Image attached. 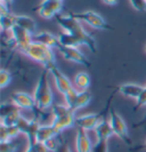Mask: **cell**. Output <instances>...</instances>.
Here are the masks:
<instances>
[{
  "instance_id": "obj_31",
  "label": "cell",
  "mask_w": 146,
  "mask_h": 152,
  "mask_svg": "<svg viewBox=\"0 0 146 152\" xmlns=\"http://www.w3.org/2000/svg\"><path fill=\"white\" fill-rule=\"evenodd\" d=\"M137 12H146V0H129Z\"/></svg>"
},
{
  "instance_id": "obj_30",
  "label": "cell",
  "mask_w": 146,
  "mask_h": 152,
  "mask_svg": "<svg viewBox=\"0 0 146 152\" xmlns=\"http://www.w3.org/2000/svg\"><path fill=\"white\" fill-rule=\"evenodd\" d=\"M16 145L12 141L0 142V152H15Z\"/></svg>"
},
{
  "instance_id": "obj_9",
  "label": "cell",
  "mask_w": 146,
  "mask_h": 152,
  "mask_svg": "<svg viewBox=\"0 0 146 152\" xmlns=\"http://www.w3.org/2000/svg\"><path fill=\"white\" fill-rule=\"evenodd\" d=\"M60 53L62 54L63 58L66 60V61L73 62V63H78V64H81V65H85L86 68H89L92 64L90 62L88 61L87 56L82 53L79 48L76 47H63L60 46L58 49H57Z\"/></svg>"
},
{
  "instance_id": "obj_17",
  "label": "cell",
  "mask_w": 146,
  "mask_h": 152,
  "mask_svg": "<svg viewBox=\"0 0 146 152\" xmlns=\"http://www.w3.org/2000/svg\"><path fill=\"white\" fill-rule=\"evenodd\" d=\"M92 143L88 132L82 129H78L76 133V151L77 152H92Z\"/></svg>"
},
{
  "instance_id": "obj_34",
  "label": "cell",
  "mask_w": 146,
  "mask_h": 152,
  "mask_svg": "<svg viewBox=\"0 0 146 152\" xmlns=\"http://www.w3.org/2000/svg\"><path fill=\"white\" fill-rule=\"evenodd\" d=\"M105 5H108V6H114L118 4V0H102Z\"/></svg>"
},
{
  "instance_id": "obj_13",
  "label": "cell",
  "mask_w": 146,
  "mask_h": 152,
  "mask_svg": "<svg viewBox=\"0 0 146 152\" xmlns=\"http://www.w3.org/2000/svg\"><path fill=\"white\" fill-rule=\"evenodd\" d=\"M49 72L52 73V76L54 78L55 81V86H56V89L60 91L61 94L65 95L69 91H71L73 88V85L70 81V79L65 76L64 73H62L61 70L57 68V66H54L49 70Z\"/></svg>"
},
{
  "instance_id": "obj_28",
  "label": "cell",
  "mask_w": 146,
  "mask_h": 152,
  "mask_svg": "<svg viewBox=\"0 0 146 152\" xmlns=\"http://www.w3.org/2000/svg\"><path fill=\"white\" fill-rule=\"evenodd\" d=\"M12 81V75L7 70H1L0 71V88H5Z\"/></svg>"
},
{
  "instance_id": "obj_32",
  "label": "cell",
  "mask_w": 146,
  "mask_h": 152,
  "mask_svg": "<svg viewBox=\"0 0 146 152\" xmlns=\"http://www.w3.org/2000/svg\"><path fill=\"white\" fill-rule=\"evenodd\" d=\"M146 107V87H144V89L140 93L138 99H136V107Z\"/></svg>"
},
{
  "instance_id": "obj_36",
  "label": "cell",
  "mask_w": 146,
  "mask_h": 152,
  "mask_svg": "<svg viewBox=\"0 0 146 152\" xmlns=\"http://www.w3.org/2000/svg\"><path fill=\"white\" fill-rule=\"evenodd\" d=\"M142 150H146V140H145V142L143 143V145H142V148H140Z\"/></svg>"
},
{
  "instance_id": "obj_37",
  "label": "cell",
  "mask_w": 146,
  "mask_h": 152,
  "mask_svg": "<svg viewBox=\"0 0 146 152\" xmlns=\"http://www.w3.org/2000/svg\"><path fill=\"white\" fill-rule=\"evenodd\" d=\"M57 1H63V0H57Z\"/></svg>"
},
{
  "instance_id": "obj_38",
  "label": "cell",
  "mask_w": 146,
  "mask_h": 152,
  "mask_svg": "<svg viewBox=\"0 0 146 152\" xmlns=\"http://www.w3.org/2000/svg\"><path fill=\"white\" fill-rule=\"evenodd\" d=\"M145 52H146V45H145Z\"/></svg>"
},
{
  "instance_id": "obj_29",
  "label": "cell",
  "mask_w": 146,
  "mask_h": 152,
  "mask_svg": "<svg viewBox=\"0 0 146 152\" xmlns=\"http://www.w3.org/2000/svg\"><path fill=\"white\" fill-rule=\"evenodd\" d=\"M24 152H50V151L47 149L45 144L36 142V143L28 144V148H26V150Z\"/></svg>"
},
{
  "instance_id": "obj_25",
  "label": "cell",
  "mask_w": 146,
  "mask_h": 152,
  "mask_svg": "<svg viewBox=\"0 0 146 152\" xmlns=\"http://www.w3.org/2000/svg\"><path fill=\"white\" fill-rule=\"evenodd\" d=\"M0 25L2 31H10L16 25V15L12 13L0 15Z\"/></svg>"
},
{
  "instance_id": "obj_15",
  "label": "cell",
  "mask_w": 146,
  "mask_h": 152,
  "mask_svg": "<svg viewBox=\"0 0 146 152\" xmlns=\"http://www.w3.org/2000/svg\"><path fill=\"white\" fill-rule=\"evenodd\" d=\"M61 132H58L52 124L50 125H41L37 133V142L46 144L47 142L61 136Z\"/></svg>"
},
{
  "instance_id": "obj_5",
  "label": "cell",
  "mask_w": 146,
  "mask_h": 152,
  "mask_svg": "<svg viewBox=\"0 0 146 152\" xmlns=\"http://www.w3.org/2000/svg\"><path fill=\"white\" fill-rule=\"evenodd\" d=\"M70 15L76 17L80 22H85L86 24H88L89 26H92L94 29L104 31L113 30V28L110 26V24H108V22L104 20V17L100 16L96 12L87 10V12H82V13H71Z\"/></svg>"
},
{
  "instance_id": "obj_1",
  "label": "cell",
  "mask_w": 146,
  "mask_h": 152,
  "mask_svg": "<svg viewBox=\"0 0 146 152\" xmlns=\"http://www.w3.org/2000/svg\"><path fill=\"white\" fill-rule=\"evenodd\" d=\"M55 20L57 24L64 30V32L74 37L80 42V45L87 46L92 53L97 52L96 40L84 29L82 24L79 20H77L72 15H61V14L55 16Z\"/></svg>"
},
{
  "instance_id": "obj_22",
  "label": "cell",
  "mask_w": 146,
  "mask_h": 152,
  "mask_svg": "<svg viewBox=\"0 0 146 152\" xmlns=\"http://www.w3.org/2000/svg\"><path fill=\"white\" fill-rule=\"evenodd\" d=\"M73 84H74V87L79 91H88V88L90 86V76L87 72H82V71L78 72L77 75L74 76Z\"/></svg>"
},
{
  "instance_id": "obj_23",
  "label": "cell",
  "mask_w": 146,
  "mask_h": 152,
  "mask_svg": "<svg viewBox=\"0 0 146 152\" xmlns=\"http://www.w3.org/2000/svg\"><path fill=\"white\" fill-rule=\"evenodd\" d=\"M92 93L88 91H79L78 93L77 99H76V104H74V112L79 110V109H82L86 107L90 102H92Z\"/></svg>"
},
{
  "instance_id": "obj_26",
  "label": "cell",
  "mask_w": 146,
  "mask_h": 152,
  "mask_svg": "<svg viewBox=\"0 0 146 152\" xmlns=\"http://www.w3.org/2000/svg\"><path fill=\"white\" fill-rule=\"evenodd\" d=\"M78 91L76 87H73L71 91H69L65 95H63L64 96V102H65V104L68 105V107L72 110V111H74V104H76V99H77V96H78Z\"/></svg>"
},
{
  "instance_id": "obj_4",
  "label": "cell",
  "mask_w": 146,
  "mask_h": 152,
  "mask_svg": "<svg viewBox=\"0 0 146 152\" xmlns=\"http://www.w3.org/2000/svg\"><path fill=\"white\" fill-rule=\"evenodd\" d=\"M74 111H72L66 104H54L53 105V120L52 125L58 132H64L68 128L76 126Z\"/></svg>"
},
{
  "instance_id": "obj_16",
  "label": "cell",
  "mask_w": 146,
  "mask_h": 152,
  "mask_svg": "<svg viewBox=\"0 0 146 152\" xmlns=\"http://www.w3.org/2000/svg\"><path fill=\"white\" fill-rule=\"evenodd\" d=\"M94 133H95L96 140H100V141H108L110 137L114 135L113 130H112V127H111V124H110L108 117L104 115L102 118V120L97 125V127L95 128Z\"/></svg>"
},
{
  "instance_id": "obj_10",
  "label": "cell",
  "mask_w": 146,
  "mask_h": 152,
  "mask_svg": "<svg viewBox=\"0 0 146 152\" xmlns=\"http://www.w3.org/2000/svg\"><path fill=\"white\" fill-rule=\"evenodd\" d=\"M63 8V1L57 0H42L38 6V14L42 18L50 20L60 14Z\"/></svg>"
},
{
  "instance_id": "obj_7",
  "label": "cell",
  "mask_w": 146,
  "mask_h": 152,
  "mask_svg": "<svg viewBox=\"0 0 146 152\" xmlns=\"http://www.w3.org/2000/svg\"><path fill=\"white\" fill-rule=\"evenodd\" d=\"M15 126L18 128L20 133L23 134L28 138V144L37 142V133L39 127L41 126L37 119H28L23 115L18 118Z\"/></svg>"
},
{
  "instance_id": "obj_3",
  "label": "cell",
  "mask_w": 146,
  "mask_h": 152,
  "mask_svg": "<svg viewBox=\"0 0 146 152\" xmlns=\"http://www.w3.org/2000/svg\"><path fill=\"white\" fill-rule=\"evenodd\" d=\"M50 72L48 70H44V72L40 75L39 80L34 89L33 97L36 101V105L40 111H46L47 109H50L54 104V96L53 91L48 80V75Z\"/></svg>"
},
{
  "instance_id": "obj_35",
  "label": "cell",
  "mask_w": 146,
  "mask_h": 152,
  "mask_svg": "<svg viewBox=\"0 0 146 152\" xmlns=\"http://www.w3.org/2000/svg\"><path fill=\"white\" fill-rule=\"evenodd\" d=\"M13 1H14V0H1V2H4V4H5L6 6H8L9 8H10V6H12Z\"/></svg>"
},
{
  "instance_id": "obj_6",
  "label": "cell",
  "mask_w": 146,
  "mask_h": 152,
  "mask_svg": "<svg viewBox=\"0 0 146 152\" xmlns=\"http://www.w3.org/2000/svg\"><path fill=\"white\" fill-rule=\"evenodd\" d=\"M108 119H110V124H111V127H112V130H113V134L119 137L127 145H130V136H129L127 125H126L124 120L122 119V117L119 113H116V111L114 109H111L110 113H108Z\"/></svg>"
},
{
  "instance_id": "obj_14",
  "label": "cell",
  "mask_w": 146,
  "mask_h": 152,
  "mask_svg": "<svg viewBox=\"0 0 146 152\" xmlns=\"http://www.w3.org/2000/svg\"><path fill=\"white\" fill-rule=\"evenodd\" d=\"M10 33H12V38L14 40L18 50H21L22 48L26 47L32 42V34L29 33L28 31H25L24 29H22V28L17 26V25H15L10 30Z\"/></svg>"
},
{
  "instance_id": "obj_27",
  "label": "cell",
  "mask_w": 146,
  "mask_h": 152,
  "mask_svg": "<svg viewBox=\"0 0 146 152\" xmlns=\"http://www.w3.org/2000/svg\"><path fill=\"white\" fill-rule=\"evenodd\" d=\"M92 152H110V149H108V141H100V140H96V142L92 145Z\"/></svg>"
},
{
  "instance_id": "obj_20",
  "label": "cell",
  "mask_w": 146,
  "mask_h": 152,
  "mask_svg": "<svg viewBox=\"0 0 146 152\" xmlns=\"http://www.w3.org/2000/svg\"><path fill=\"white\" fill-rule=\"evenodd\" d=\"M16 25L24 29L25 31H28L29 33H31L32 36L36 34L37 32V22L26 15H16Z\"/></svg>"
},
{
  "instance_id": "obj_18",
  "label": "cell",
  "mask_w": 146,
  "mask_h": 152,
  "mask_svg": "<svg viewBox=\"0 0 146 152\" xmlns=\"http://www.w3.org/2000/svg\"><path fill=\"white\" fill-rule=\"evenodd\" d=\"M32 41H36L39 44H42V45H46L53 49H58L60 47V41H58V37L54 36L53 33L50 32H46V31H42V32H39L32 36Z\"/></svg>"
},
{
  "instance_id": "obj_24",
  "label": "cell",
  "mask_w": 146,
  "mask_h": 152,
  "mask_svg": "<svg viewBox=\"0 0 146 152\" xmlns=\"http://www.w3.org/2000/svg\"><path fill=\"white\" fill-rule=\"evenodd\" d=\"M57 37H58L60 45L63 46V47H76V48H79L81 46L77 39L74 37H72L69 33H66V32H62Z\"/></svg>"
},
{
  "instance_id": "obj_2",
  "label": "cell",
  "mask_w": 146,
  "mask_h": 152,
  "mask_svg": "<svg viewBox=\"0 0 146 152\" xmlns=\"http://www.w3.org/2000/svg\"><path fill=\"white\" fill-rule=\"evenodd\" d=\"M18 52L24 54L25 56H28L31 60L40 63L48 71L52 68L56 66V57H55L54 49L46 45L32 41L30 45L22 48Z\"/></svg>"
},
{
  "instance_id": "obj_33",
  "label": "cell",
  "mask_w": 146,
  "mask_h": 152,
  "mask_svg": "<svg viewBox=\"0 0 146 152\" xmlns=\"http://www.w3.org/2000/svg\"><path fill=\"white\" fill-rule=\"evenodd\" d=\"M56 152H72V151H71V149H70V146L68 145V143L65 141H63Z\"/></svg>"
},
{
  "instance_id": "obj_39",
  "label": "cell",
  "mask_w": 146,
  "mask_h": 152,
  "mask_svg": "<svg viewBox=\"0 0 146 152\" xmlns=\"http://www.w3.org/2000/svg\"><path fill=\"white\" fill-rule=\"evenodd\" d=\"M53 152H56V151H53Z\"/></svg>"
},
{
  "instance_id": "obj_11",
  "label": "cell",
  "mask_w": 146,
  "mask_h": 152,
  "mask_svg": "<svg viewBox=\"0 0 146 152\" xmlns=\"http://www.w3.org/2000/svg\"><path fill=\"white\" fill-rule=\"evenodd\" d=\"M103 118L102 113H87L77 117L76 119V127L78 129H82L86 132L95 130L97 125Z\"/></svg>"
},
{
  "instance_id": "obj_19",
  "label": "cell",
  "mask_w": 146,
  "mask_h": 152,
  "mask_svg": "<svg viewBox=\"0 0 146 152\" xmlns=\"http://www.w3.org/2000/svg\"><path fill=\"white\" fill-rule=\"evenodd\" d=\"M144 87L137 84H131V83H127V84H122L119 86V93L122 94L123 96L129 97V99H137L140 93L143 91Z\"/></svg>"
},
{
  "instance_id": "obj_21",
  "label": "cell",
  "mask_w": 146,
  "mask_h": 152,
  "mask_svg": "<svg viewBox=\"0 0 146 152\" xmlns=\"http://www.w3.org/2000/svg\"><path fill=\"white\" fill-rule=\"evenodd\" d=\"M21 133L16 126H5L0 125V142L13 141Z\"/></svg>"
},
{
  "instance_id": "obj_12",
  "label": "cell",
  "mask_w": 146,
  "mask_h": 152,
  "mask_svg": "<svg viewBox=\"0 0 146 152\" xmlns=\"http://www.w3.org/2000/svg\"><path fill=\"white\" fill-rule=\"evenodd\" d=\"M10 99L18 109L32 111L34 107H37L34 97L25 91H14L10 95Z\"/></svg>"
},
{
  "instance_id": "obj_8",
  "label": "cell",
  "mask_w": 146,
  "mask_h": 152,
  "mask_svg": "<svg viewBox=\"0 0 146 152\" xmlns=\"http://www.w3.org/2000/svg\"><path fill=\"white\" fill-rule=\"evenodd\" d=\"M21 117L20 109L13 102H4L0 107V118L1 125L5 126H15L18 118Z\"/></svg>"
}]
</instances>
